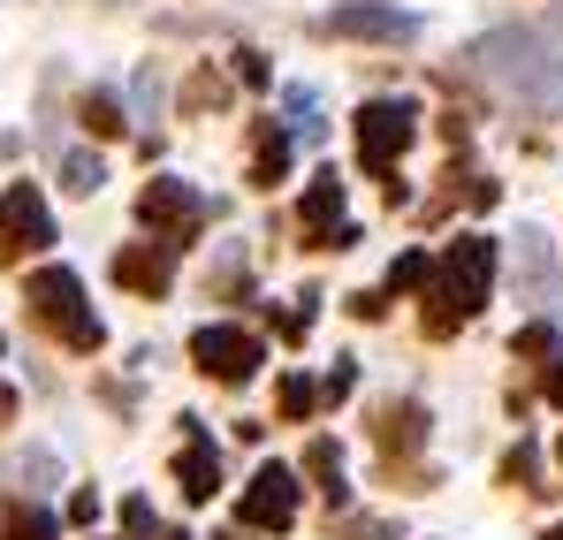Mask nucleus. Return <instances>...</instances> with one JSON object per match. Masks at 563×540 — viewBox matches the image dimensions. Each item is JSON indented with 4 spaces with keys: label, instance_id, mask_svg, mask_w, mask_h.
Segmentation results:
<instances>
[{
    "label": "nucleus",
    "instance_id": "39448f33",
    "mask_svg": "<svg viewBox=\"0 0 563 540\" xmlns=\"http://www.w3.org/2000/svg\"><path fill=\"white\" fill-rule=\"evenodd\" d=\"M38 244H54L46 198H38L31 183H8V190H0V260H23V252H38Z\"/></svg>",
    "mask_w": 563,
    "mask_h": 540
},
{
    "label": "nucleus",
    "instance_id": "423d86ee",
    "mask_svg": "<svg viewBox=\"0 0 563 540\" xmlns=\"http://www.w3.org/2000/svg\"><path fill=\"white\" fill-rule=\"evenodd\" d=\"M190 359L206 365L213 381H252L260 373V335H244V328H198Z\"/></svg>",
    "mask_w": 563,
    "mask_h": 540
},
{
    "label": "nucleus",
    "instance_id": "4be33fe9",
    "mask_svg": "<svg viewBox=\"0 0 563 540\" xmlns=\"http://www.w3.org/2000/svg\"><path fill=\"white\" fill-rule=\"evenodd\" d=\"M549 404H563V365H556V373H549Z\"/></svg>",
    "mask_w": 563,
    "mask_h": 540
},
{
    "label": "nucleus",
    "instance_id": "4468645a",
    "mask_svg": "<svg viewBox=\"0 0 563 540\" xmlns=\"http://www.w3.org/2000/svg\"><path fill=\"white\" fill-rule=\"evenodd\" d=\"M190 206H198V198H190L184 183H153V190L137 198V213H145V221H176V213H190Z\"/></svg>",
    "mask_w": 563,
    "mask_h": 540
},
{
    "label": "nucleus",
    "instance_id": "aec40b11",
    "mask_svg": "<svg viewBox=\"0 0 563 540\" xmlns=\"http://www.w3.org/2000/svg\"><path fill=\"white\" fill-rule=\"evenodd\" d=\"M62 176H69V190H99V161H92V153H69Z\"/></svg>",
    "mask_w": 563,
    "mask_h": 540
},
{
    "label": "nucleus",
    "instance_id": "0eeeda50",
    "mask_svg": "<svg viewBox=\"0 0 563 540\" xmlns=\"http://www.w3.org/2000/svg\"><path fill=\"white\" fill-rule=\"evenodd\" d=\"M297 518V480L282 472V464H267L252 487H244V526H260V533H282Z\"/></svg>",
    "mask_w": 563,
    "mask_h": 540
},
{
    "label": "nucleus",
    "instance_id": "5701e85b",
    "mask_svg": "<svg viewBox=\"0 0 563 540\" xmlns=\"http://www.w3.org/2000/svg\"><path fill=\"white\" fill-rule=\"evenodd\" d=\"M8 419H15V396H8V388H0V427H8Z\"/></svg>",
    "mask_w": 563,
    "mask_h": 540
},
{
    "label": "nucleus",
    "instance_id": "9b49d317",
    "mask_svg": "<svg viewBox=\"0 0 563 540\" xmlns=\"http://www.w3.org/2000/svg\"><path fill=\"white\" fill-rule=\"evenodd\" d=\"M380 450L396 456V450H419V434H427V411H419V404H388V411H380Z\"/></svg>",
    "mask_w": 563,
    "mask_h": 540
},
{
    "label": "nucleus",
    "instance_id": "1a4fd4ad",
    "mask_svg": "<svg viewBox=\"0 0 563 540\" xmlns=\"http://www.w3.org/2000/svg\"><path fill=\"white\" fill-rule=\"evenodd\" d=\"M114 282L161 297V289H168V244H122V252H114Z\"/></svg>",
    "mask_w": 563,
    "mask_h": 540
},
{
    "label": "nucleus",
    "instance_id": "6e6552de",
    "mask_svg": "<svg viewBox=\"0 0 563 540\" xmlns=\"http://www.w3.org/2000/svg\"><path fill=\"white\" fill-rule=\"evenodd\" d=\"M328 31H335V38H411L419 23H411V15H396V8H335V15H328Z\"/></svg>",
    "mask_w": 563,
    "mask_h": 540
},
{
    "label": "nucleus",
    "instance_id": "20e7f679",
    "mask_svg": "<svg viewBox=\"0 0 563 540\" xmlns=\"http://www.w3.org/2000/svg\"><path fill=\"white\" fill-rule=\"evenodd\" d=\"M411 137H419V107H411V99H374V107L358 114V161H366L374 176H396V161H404Z\"/></svg>",
    "mask_w": 563,
    "mask_h": 540
},
{
    "label": "nucleus",
    "instance_id": "b1692460",
    "mask_svg": "<svg viewBox=\"0 0 563 540\" xmlns=\"http://www.w3.org/2000/svg\"><path fill=\"white\" fill-rule=\"evenodd\" d=\"M549 540H563V526H556V533H549Z\"/></svg>",
    "mask_w": 563,
    "mask_h": 540
},
{
    "label": "nucleus",
    "instance_id": "412c9836",
    "mask_svg": "<svg viewBox=\"0 0 563 540\" xmlns=\"http://www.w3.org/2000/svg\"><path fill=\"white\" fill-rule=\"evenodd\" d=\"M85 122H92L99 137H114V130H122V107H114V99H92V107H85Z\"/></svg>",
    "mask_w": 563,
    "mask_h": 540
},
{
    "label": "nucleus",
    "instance_id": "9d476101",
    "mask_svg": "<svg viewBox=\"0 0 563 540\" xmlns=\"http://www.w3.org/2000/svg\"><path fill=\"white\" fill-rule=\"evenodd\" d=\"M184 427H190V450H184V495H190V503H206V495L221 487V464H213V450H206L198 419H184Z\"/></svg>",
    "mask_w": 563,
    "mask_h": 540
},
{
    "label": "nucleus",
    "instance_id": "f257e3e1",
    "mask_svg": "<svg viewBox=\"0 0 563 540\" xmlns=\"http://www.w3.org/2000/svg\"><path fill=\"white\" fill-rule=\"evenodd\" d=\"M487 282H495V244L487 236H457L450 260H442L434 297H427V335H450L457 320H472L487 305Z\"/></svg>",
    "mask_w": 563,
    "mask_h": 540
},
{
    "label": "nucleus",
    "instance_id": "f3484780",
    "mask_svg": "<svg viewBox=\"0 0 563 540\" xmlns=\"http://www.w3.org/2000/svg\"><path fill=\"white\" fill-rule=\"evenodd\" d=\"M518 359H556V328H549V320L518 328Z\"/></svg>",
    "mask_w": 563,
    "mask_h": 540
},
{
    "label": "nucleus",
    "instance_id": "f03ea898",
    "mask_svg": "<svg viewBox=\"0 0 563 540\" xmlns=\"http://www.w3.org/2000/svg\"><path fill=\"white\" fill-rule=\"evenodd\" d=\"M479 69H487L495 85H510V91H533V99L563 91V62L541 46V38H518V31L487 38V46H479Z\"/></svg>",
    "mask_w": 563,
    "mask_h": 540
},
{
    "label": "nucleus",
    "instance_id": "7ed1b4c3",
    "mask_svg": "<svg viewBox=\"0 0 563 540\" xmlns=\"http://www.w3.org/2000/svg\"><path fill=\"white\" fill-rule=\"evenodd\" d=\"M31 305H38V320H46V328H62L77 351H99V320L85 312V282H77L69 267L31 274Z\"/></svg>",
    "mask_w": 563,
    "mask_h": 540
},
{
    "label": "nucleus",
    "instance_id": "ddd939ff",
    "mask_svg": "<svg viewBox=\"0 0 563 540\" xmlns=\"http://www.w3.org/2000/svg\"><path fill=\"white\" fill-rule=\"evenodd\" d=\"M289 168V137H282L275 122H260V153H252V183H282Z\"/></svg>",
    "mask_w": 563,
    "mask_h": 540
},
{
    "label": "nucleus",
    "instance_id": "f8f14e48",
    "mask_svg": "<svg viewBox=\"0 0 563 540\" xmlns=\"http://www.w3.org/2000/svg\"><path fill=\"white\" fill-rule=\"evenodd\" d=\"M518 274H526V297H533V305H541V297L556 289V260H549V244H541L533 229L518 236Z\"/></svg>",
    "mask_w": 563,
    "mask_h": 540
},
{
    "label": "nucleus",
    "instance_id": "dca6fc26",
    "mask_svg": "<svg viewBox=\"0 0 563 540\" xmlns=\"http://www.w3.org/2000/svg\"><path fill=\"white\" fill-rule=\"evenodd\" d=\"M0 540H54V518H46V510H23V503H15V510L0 518Z\"/></svg>",
    "mask_w": 563,
    "mask_h": 540
},
{
    "label": "nucleus",
    "instance_id": "6ab92c4d",
    "mask_svg": "<svg viewBox=\"0 0 563 540\" xmlns=\"http://www.w3.org/2000/svg\"><path fill=\"white\" fill-rule=\"evenodd\" d=\"M427 260H419V252H404V260H396V267H388V289H419V282H427Z\"/></svg>",
    "mask_w": 563,
    "mask_h": 540
},
{
    "label": "nucleus",
    "instance_id": "a211bd4d",
    "mask_svg": "<svg viewBox=\"0 0 563 540\" xmlns=\"http://www.w3.org/2000/svg\"><path fill=\"white\" fill-rule=\"evenodd\" d=\"M312 404H320V388H312V381H297V373H289V381H282V411H289V419H305V411H312Z\"/></svg>",
    "mask_w": 563,
    "mask_h": 540
},
{
    "label": "nucleus",
    "instance_id": "2eb2a0df",
    "mask_svg": "<svg viewBox=\"0 0 563 540\" xmlns=\"http://www.w3.org/2000/svg\"><path fill=\"white\" fill-rule=\"evenodd\" d=\"M305 464H312L320 495H328V503H343V450H335V442H312V450H305Z\"/></svg>",
    "mask_w": 563,
    "mask_h": 540
}]
</instances>
